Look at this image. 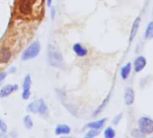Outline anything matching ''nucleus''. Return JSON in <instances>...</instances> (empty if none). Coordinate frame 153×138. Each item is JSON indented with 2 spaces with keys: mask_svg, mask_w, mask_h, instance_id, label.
I'll list each match as a JSON object with an SVG mask.
<instances>
[{
  "mask_svg": "<svg viewBox=\"0 0 153 138\" xmlns=\"http://www.w3.org/2000/svg\"><path fill=\"white\" fill-rule=\"evenodd\" d=\"M124 103L126 106H131L134 103L135 99V95H134V90L131 87H127L124 91Z\"/></svg>",
  "mask_w": 153,
  "mask_h": 138,
  "instance_id": "nucleus-10",
  "label": "nucleus"
},
{
  "mask_svg": "<svg viewBox=\"0 0 153 138\" xmlns=\"http://www.w3.org/2000/svg\"><path fill=\"white\" fill-rule=\"evenodd\" d=\"M40 51H41V43L38 40L34 41L25 50V51L22 54V60L26 61L34 59L39 55Z\"/></svg>",
  "mask_w": 153,
  "mask_h": 138,
  "instance_id": "nucleus-3",
  "label": "nucleus"
},
{
  "mask_svg": "<svg viewBox=\"0 0 153 138\" xmlns=\"http://www.w3.org/2000/svg\"><path fill=\"white\" fill-rule=\"evenodd\" d=\"M144 37L146 40H152L153 39V21H150L145 30Z\"/></svg>",
  "mask_w": 153,
  "mask_h": 138,
  "instance_id": "nucleus-16",
  "label": "nucleus"
},
{
  "mask_svg": "<svg viewBox=\"0 0 153 138\" xmlns=\"http://www.w3.org/2000/svg\"><path fill=\"white\" fill-rule=\"evenodd\" d=\"M141 24V17L140 16H137L133 23H132V25L131 27V32H130V36H129V42L130 43L133 41V39L136 37L137 34H138V31L140 29V25Z\"/></svg>",
  "mask_w": 153,
  "mask_h": 138,
  "instance_id": "nucleus-8",
  "label": "nucleus"
},
{
  "mask_svg": "<svg viewBox=\"0 0 153 138\" xmlns=\"http://www.w3.org/2000/svg\"><path fill=\"white\" fill-rule=\"evenodd\" d=\"M7 72H1L0 73V84H1V82L6 79V77H7Z\"/></svg>",
  "mask_w": 153,
  "mask_h": 138,
  "instance_id": "nucleus-24",
  "label": "nucleus"
},
{
  "mask_svg": "<svg viewBox=\"0 0 153 138\" xmlns=\"http://www.w3.org/2000/svg\"><path fill=\"white\" fill-rule=\"evenodd\" d=\"M131 69H132V65L131 62H127L125 65H123L121 68V72H120V75L121 78L123 80H127L131 72Z\"/></svg>",
  "mask_w": 153,
  "mask_h": 138,
  "instance_id": "nucleus-12",
  "label": "nucleus"
},
{
  "mask_svg": "<svg viewBox=\"0 0 153 138\" xmlns=\"http://www.w3.org/2000/svg\"><path fill=\"white\" fill-rule=\"evenodd\" d=\"M151 138H153V137H151Z\"/></svg>",
  "mask_w": 153,
  "mask_h": 138,
  "instance_id": "nucleus-30",
  "label": "nucleus"
},
{
  "mask_svg": "<svg viewBox=\"0 0 153 138\" xmlns=\"http://www.w3.org/2000/svg\"><path fill=\"white\" fill-rule=\"evenodd\" d=\"M85 138H92V137H88V136H86Z\"/></svg>",
  "mask_w": 153,
  "mask_h": 138,
  "instance_id": "nucleus-29",
  "label": "nucleus"
},
{
  "mask_svg": "<svg viewBox=\"0 0 153 138\" xmlns=\"http://www.w3.org/2000/svg\"><path fill=\"white\" fill-rule=\"evenodd\" d=\"M146 66H147V59L142 55L138 56L133 61V69L134 72L137 73L142 72Z\"/></svg>",
  "mask_w": 153,
  "mask_h": 138,
  "instance_id": "nucleus-7",
  "label": "nucleus"
},
{
  "mask_svg": "<svg viewBox=\"0 0 153 138\" xmlns=\"http://www.w3.org/2000/svg\"><path fill=\"white\" fill-rule=\"evenodd\" d=\"M27 111L33 114H40L42 116L48 115V107L42 99H38L31 102L27 106Z\"/></svg>",
  "mask_w": 153,
  "mask_h": 138,
  "instance_id": "nucleus-4",
  "label": "nucleus"
},
{
  "mask_svg": "<svg viewBox=\"0 0 153 138\" xmlns=\"http://www.w3.org/2000/svg\"><path fill=\"white\" fill-rule=\"evenodd\" d=\"M122 117H123V113H120V114H118V115H116L114 117V119H113V124L114 125H118L119 123H120V121H121V119H122Z\"/></svg>",
  "mask_w": 153,
  "mask_h": 138,
  "instance_id": "nucleus-22",
  "label": "nucleus"
},
{
  "mask_svg": "<svg viewBox=\"0 0 153 138\" xmlns=\"http://www.w3.org/2000/svg\"><path fill=\"white\" fill-rule=\"evenodd\" d=\"M146 134H144L139 128L138 129H134L131 132V136L133 138H144Z\"/></svg>",
  "mask_w": 153,
  "mask_h": 138,
  "instance_id": "nucleus-20",
  "label": "nucleus"
},
{
  "mask_svg": "<svg viewBox=\"0 0 153 138\" xmlns=\"http://www.w3.org/2000/svg\"><path fill=\"white\" fill-rule=\"evenodd\" d=\"M0 138H8V136L6 134V133L2 132V133H0Z\"/></svg>",
  "mask_w": 153,
  "mask_h": 138,
  "instance_id": "nucleus-26",
  "label": "nucleus"
},
{
  "mask_svg": "<svg viewBox=\"0 0 153 138\" xmlns=\"http://www.w3.org/2000/svg\"><path fill=\"white\" fill-rule=\"evenodd\" d=\"M18 89H19L18 85L7 84L0 90V98H7L9 95H11L14 91L18 90Z\"/></svg>",
  "mask_w": 153,
  "mask_h": 138,
  "instance_id": "nucleus-11",
  "label": "nucleus"
},
{
  "mask_svg": "<svg viewBox=\"0 0 153 138\" xmlns=\"http://www.w3.org/2000/svg\"><path fill=\"white\" fill-rule=\"evenodd\" d=\"M104 136H105V138H114L115 137V130L113 127L108 126L104 131Z\"/></svg>",
  "mask_w": 153,
  "mask_h": 138,
  "instance_id": "nucleus-18",
  "label": "nucleus"
},
{
  "mask_svg": "<svg viewBox=\"0 0 153 138\" xmlns=\"http://www.w3.org/2000/svg\"><path fill=\"white\" fill-rule=\"evenodd\" d=\"M70 133V127L67 125H58L55 128V134L57 135L59 134H68Z\"/></svg>",
  "mask_w": 153,
  "mask_h": 138,
  "instance_id": "nucleus-15",
  "label": "nucleus"
},
{
  "mask_svg": "<svg viewBox=\"0 0 153 138\" xmlns=\"http://www.w3.org/2000/svg\"><path fill=\"white\" fill-rule=\"evenodd\" d=\"M24 124L25 125V127L27 129H32L33 126V122L30 116H25V118H24Z\"/></svg>",
  "mask_w": 153,
  "mask_h": 138,
  "instance_id": "nucleus-19",
  "label": "nucleus"
},
{
  "mask_svg": "<svg viewBox=\"0 0 153 138\" xmlns=\"http://www.w3.org/2000/svg\"><path fill=\"white\" fill-rule=\"evenodd\" d=\"M0 130H1V132H4V133H7V124L4 121H2L1 119H0Z\"/></svg>",
  "mask_w": 153,
  "mask_h": 138,
  "instance_id": "nucleus-23",
  "label": "nucleus"
},
{
  "mask_svg": "<svg viewBox=\"0 0 153 138\" xmlns=\"http://www.w3.org/2000/svg\"><path fill=\"white\" fill-rule=\"evenodd\" d=\"M99 134H100V131H99L98 129H93V128H90V130L87 133V136L94 138V137L97 136Z\"/></svg>",
  "mask_w": 153,
  "mask_h": 138,
  "instance_id": "nucleus-21",
  "label": "nucleus"
},
{
  "mask_svg": "<svg viewBox=\"0 0 153 138\" xmlns=\"http://www.w3.org/2000/svg\"><path fill=\"white\" fill-rule=\"evenodd\" d=\"M127 138H128V137H127Z\"/></svg>",
  "mask_w": 153,
  "mask_h": 138,
  "instance_id": "nucleus-32",
  "label": "nucleus"
},
{
  "mask_svg": "<svg viewBox=\"0 0 153 138\" xmlns=\"http://www.w3.org/2000/svg\"><path fill=\"white\" fill-rule=\"evenodd\" d=\"M31 86H32V78L31 75L28 74L25 76L24 82H23V93H22V98L25 100L29 99L30 96H31Z\"/></svg>",
  "mask_w": 153,
  "mask_h": 138,
  "instance_id": "nucleus-6",
  "label": "nucleus"
},
{
  "mask_svg": "<svg viewBox=\"0 0 153 138\" xmlns=\"http://www.w3.org/2000/svg\"><path fill=\"white\" fill-rule=\"evenodd\" d=\"M110 97H111V93H109L107 96H106V98L103 100V102H102V104L97 108V110L94 112V116H97V115H99L103 110H104V108L107 106V104H108V102H109V100H110Z\"/></svg>",
  "mask_w": 153,
  "mask_h": 138,
  "instance_id": "nucleus-17",
  "label": "nucleus"
},
{
  "mask_svg": "<svg viewBox=\"0 0 153 138\" xmlns=\"http://www.w3.org/2000/svg\"><path fill=\"white\" fill-rule=\"evenodd\" d=\"M16 72V67H12V68H10V70H9V72H10V73H14V72Z\"/></svg>",
  "mask_w": 153,
  "mask_h": 138,
  "instance_id": "nucleus-27",
  "label": "nucleus"
},
{
  "mask_svg": "<svg viewBox=\"0 0 153 138\" xmlns=\"http://www.w3.org/2000/svg\"><path fill=\"white\" fill-rule=\"evenodd\" d=\"M107 121V118H102V119H99V120H97V121H93V122H90L87 125L88 127L89 128H93V129H98L100 130L105 124V122Z\"/></svg>",
  "mask_w": 153,
  "mask_h": 138,
  "instance_id": "nucleus-14",
  "label": "nucleus"
},
{
  "mask_svg": "<svg viewBox=\"0 0 153 138\" xmlns=\"http://www.w3.org/2000/svg\"><path fill=\"white\" fill-rule=\"evenodd\" d=\"M51 2H52V0H47V5H48V7H51Z\"/></svg>",
  "mask_w": 153,
  "mask_h": 138,
  "instance_id": "nucleus-28",
  "label": "nucleus"
},
{
  "mask_svg": "<svg viewBox=\"0 0 153 138\" xmlns=\"http://www.w3.org/2000/svg\"><path fill=\"white\" fill-rule=\"evenodd\" d=\"M44 11L43 0H15L14 13L16 17L25 20L41 18Z\"/></svg>",
  "mask_w": 153,
  "mask_h": 138,
  "instance_id": "nucleus-1",
  "label": "nucleus"
},
{
  "mask_svg": "<svg viewBox=\"0 0 153 138\" xmlns=\"http://www.w3.org/2000/svg\"><path fill=\"white\" fill-rule=\"evenodd\" d=\"M73 51L79 57H85L88 55V49L85 48L81 43H76L73 45Z\"/></svg>",
  "mask_w": 153,
  "mask_h": 138,
  "instance_id": "nucleus-13",
  "label": "nucleus"
},
{
  "mask_svg": "<svg viewBox=\"0 0 153 138\" xmlns=\"http://www.w3.org/2000/svg\"><path fill=\"white\" fill-rule=\"evenodd\" d=\"M11 57H12V51L8 47L3 46L0 48V64L7 63L10 60Z\"/></svg>",
  "mask_w": 153,
  "mask_h": 138,
  "instance_id": "nucleus-9",
  "label": "nucleus"
},
{
  "mask_svg": "<svg viewBox=\"0 0 153 138\" xmlns=\"http://www.w3.org/2000/svg\"><path fill=\"white\" fill-rule=\"evenodd\" d=\"M0 85H1V84H0Z\"/></svg>",
  "mask_w": 153,
  "mask_h": 138,
  "instance_id": "nucleus-31",
  "label": "nucleus"
},
{
  "mask_svg": "<svg viewBox=\"0 0 153 138\" xmlns=\"http://www.w3.org/2000/svg\"><path fill=\"white\" fill-rule=\"evenodd\" d=\"M55 14H56V10H55V8L52 7L51 9V19H52V20H54V18H55Z\"/></svg>",
  "mask_w": 153,
  "mask_h": 138,
  "instance_id": "nucleus-25",
  "label": "nucleus"
},
{
  "mask_svg": "<svg viewBox=\"0 0 153 138\" xmlns=\"http://www.w3.org/2000/svg\"><path fill=\"white\" fill-rule=\"evenodd\" d=\"M138 125L139 129L144 134H149L153 133V119L142 116L138 120Z\"/></svg>",
  "mask_w": 153,
  "mask_h": 138,
  "instance_id": "nucleus-5",
  "label": "nucleus"
},
{
  "mask_svg": "<svg viewBox=\"0 0 153 138\" xmlns=\"http://www.w3.org/2000/svg\"><path fill=\"white\" fill-rule=\"evenodd\" d=\"M47 60L51 66L55 68L62 69L64 67V60L61 52L55 48L53 45H49L48 47V53H47Z\"/></svg>",
  "mask_w": 153,
  "mask_h": 138,
  "instance_id": "nucleus-2",
  "label": "nucleus"
}]
</instances>
